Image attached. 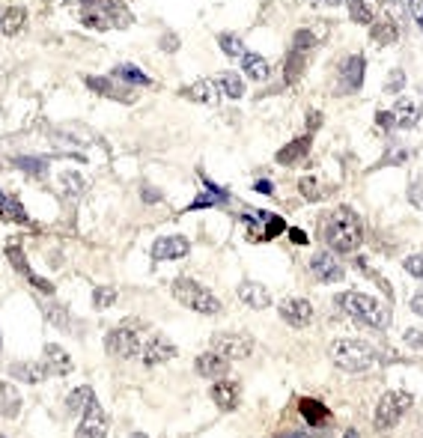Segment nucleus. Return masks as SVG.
I'll return each instance as SVG.
<instances>
[{"instance_id": "nucleus-58", "label": "nucleus", "mask_w": 423, "mask_h": 438, "mask_svg": "<svg viewBox=\"0 0 423 438\" xmlns=\"http://www.w3.org/2000/svg\"><path fill=\"white\" fill-rule=\"evenodd\" d=\"M343 438H361V435L355 432V429H346V432H343Z\"/></svg>"}, {"instance_id": "nucleus-20", "label": "nucleus", "mask_w": 423, "mask_h": 438, "mask_svg": "<svg viewBox=\"0 0 423 438\" xmlns=\"http://www.w3.org/2000/svg\"><path fill=\"white\" fill-rule=\"evenodd\" d=\"M239 298L245 301V305H248L250 310H265L268 305H272V292H268L265 286L257 283V280H245V283H239Z\"/></svg>"}, {"instance_id": "nucleus-40", "label": "nucleus", "mask_w": 423, "mask_h": 438, "mask_svg": "<svg viewBox=\"0 0 423 438\" xmlns=\"http://www.w3.org/2000/svg\"><path fill=\"white\" fill-rule=\"evenodd\" d=\"M218 45L224 48V54H227V57H239V60H242V54L248 51L245 42H242L239 36H233V33H221V36H218Z\"/></svg>"}, {"instance_id": "nucleus-18", "label": "nucleus", "mask_w": 423, "mask_h": 438, "mask_svg": "<svg viewBox=\"0 0 423 438\" xmlns=\"http://www.w3.org/2000/svg\"><path fill=\"white\" fill-rule=\"evenodd\" d=\"M194 370L203 376V379H224L227 376V370H230V361L227 358H221L218 352H203V355H197V361H194Z\"/></svg>"}, {"instance_id": "nucleus-53", "label": "nucleus", "mask_w": 423, "mask_h": 438, "mask_svg": "<svg viewBox=\"0 0 423 438\" xmlns=\"http://www.w3.org/2000/svg\"><path fill=\"white\" fill-rule=\"evenodd\" d=\"M412 310H414L417 316H423V292H417V295L412 298Z\"/></svg>"}, {"instance_id": "nucleus-59", "label": "nucleus", "mask_w": 423, "mask_h": 438, "mask_svg": "<svg viewBox=\"0 0 423 438\" xmlns=\"http://www.w3.org/2000/svg\"><path fill=\"white\" fill-rule=\"evenodd\" d=\"M131 438H149V435H146V432H134Z\"/></svg>"}, {"instance_id": "nucleus-13", "label": "nucleus", "mask_w": 423, "mask_h": 438, "mask_svg": "<svg viewBox=\"0 0 423 438\" xmlns=\"http://www.w3.org/2000/svg\"><path fill=\"white\" fill-rule=\"evenodd\" d=\"M280 319L286 325H292V328H307L313 322V305L307 298H283L280 301Z\"/></svg>"}, {"instance_id": "nucleus-30", "label": "nucleus", "mask_w": 423, "mask_h": 438, "mask_svg": "<svg viewBox=\"0 0 423 438\" xmlns=\"http://www.w3.org/2000/svg\"><path fill=\"white\" fill-rule=\"evenodd\" d=\"M215 83H218V90H221V96H227V98H242L245 96V81H242V75H235V72L218 75Z\"/></svg>"}, {"instance_id": "nucleus-35", "label": "nucleus", "mask_w": 423, "mask_h": 438, "mask_svg": "<svg viewBox=\"0 0 423 438\" xmlns=\"http://www.w3.org/2000/svg\"><path fill=\"white\" fill-rule=\"evenodd\" d=\"M221 203H227V191H221L218 185H209V191L200 194L188 209H206V206H221Z\"/></svg>"}, {"instance_id": "nucleus-36", "label": "nucleus", "mask_w": 423, "mask_h": 438, "mask_svg": "<svg viewBox=\"0 0 423 438\" xmlns=\"http://www.w3.org/2000/svg\"><path fill=\"white\" fill-rule=\"evenodd\" d=\"M298 191H301V197H307V200H322L328 191H325V185L319 182L316 176H304V179H298Z\"/></svg>"}, {"instance_id": "nucleus-22", "label": "nucleus", "mask_w": 423, "mask_h": 438, "mask_svg": "<svg viewBox=\"0 0 423 438\" xmlns=\"http://www.w3.org/2000/svg\"><path fill=\"white\" fill-rule=\"evenodd\" d=\"M310 134H301V138H295V141H290L283 149H277V164H283V167H292V164H298L301 158H307V153H310Z\"/></svg>"}, {"instance_id": "nucleus-6", "label": "nucleus", "mask_w": 423, "mask_h": 438, "mask_svg": "<svg viewBox=\"0 0 423 438\" xmlns=\"http://www.w3.org/2000/svg\"><path fill=\"white\" fill-rule=\"evenodd\" d=\"M105 349H108L111 358H120V361L138 358L141 355V334L134 331V322H126L120 328H111L105 334Z\"/></svg>"}, {"instance_id": "nucleus-14", "label": "nucleus", "mask_w": 423, "mask_h": 438, "mask_svg": "<svg viewBox=\"0 0 423 438\" xmlns=\"http://www.w3.org/2000/svg\"><path fill=\"white\" fill-rule=\"evenodd\" d=\"M6 257H9V263H12L15 272H21V275L30 280L33 290H39V292H45V295H54V286H51L45 277H39L36 272H33L30 263H27V257H24V250H21L19 245H9V248H6Z\"/></svg>"}, {"instance_id": "nucleus-33", "label": "nucleus", "mask_w": 423, "mask_h": 438, "mask_svg": "<svg viewBox=\"0 0 423 438\" xmlns=\"http://www.w3.org/2000/svg\"><path fill=\"white\" fill-rule=\"evenodd\" d=\"M45 310V319L54 328H60V331H69L72 328V316H69V310H66L63 305H57V301H48V305L42 307Z\"/></svg>"}, {"instance_id": "nucleus-5", "label": "nucleus", "mask_w": 423, "mask_h": 438, "mask_svg": "<svg viewBox=\"0 0 423 438\" xmlns=\"http://www.w3.org/2000/svg\"><path fill=\"white\" fill-rule=\"evenodd\" d=\"M412 402L414 397L412 394H405V391H387L382 399H379V406H376V429H394L402 414L412 409Z\"/></svg>"}, {"instance_id": "nucleus-43", "label": "nucleus", "mask_w": 423, "mask_h": 438, "mask_svg": "<svg viewBox=\"0 0 423 438\" xmlns=\"http://www.w3.org/2000/svg\"><path fill=\"white\" fill-rule=\"evenodd\" d=\"M402 268H405V272H409L412 277L423 280V254H412V257H405V260H402Z\"/></svg>"}, {"instance_id": "nucleus-48", "label": "nucleus", "mask_w": 423, "mask_h": 438, "mask_svg": "<svg viewBox=\"0 0 423 438\" xmlns=\"http://www.w3.org/2000/svg\"><path fill=\"white\" fill-rule=\"evenodd\" d=\"M376 126L384 128V131H397V120H394V113L391 111H382L376 113Z\"/></svg>"}, {"instance_id": "nucleus-16", "label": "nucleus", "mask_w": 423, "mask_h": 438, "mask_svg": "<svg viewBox=\"0 0 423 438\" xmlns=\"http://www.w3.org/2000/svg\"><path fill=\"white\" fill-rule=\"evenodd\" d=\"M179 355V349L173 346V340H167V337L156 334L146 346H141V358L146 367H156V364H164V361H173Z\"/></svg>"}, {"instance_id": "nucleus-46", "label": "nucleus", "mask_w": 423, "mask_h": 438, "mask_svg": "<svg viewBox=\"0 0 423 438\" xmlns=\"http://www.w3.org/2000/svg\"><path fill=\"white\" fill-rule=\"evenodd\" d=\"M402 340H405V346H412L414 352H420V355H423V331L420 328H409L402 334Z\"/></svg>"}, {"instance_id": "nucleus-10", "label": "nucleus", "mask_w": 423, "mask_h": 438, "mask_svg": "<svg viewBox=\"0 0 423 438\" xmlns=\"http://www.w3.org/2000/svg\"><path fill=\"white\" fill-rule=\"evenodd\" d=\"M83 24L96 30H111V27H126L128 15L116 4H93V9L83 12Z\"/></svg>"}, {"instance_id": "nucleus-12", "label": "nucleus", "mask_w": 423, "mask_h": 438, "mask_svg": "<svg viewBox=\"0 0 423 438\" xmlns=\"http://www.w3.org/2000/svg\"><path fill=\"white\" fill-rule=\"evenodd\" d=\"M310 272L322 283H340L346 277V268L340 265V260H337L331 250H319V254L310 257Z\"/></svg>"}, {"instance_id": "nucleus-2", "label": "nucleus", "mask_w": 423, "mask_h": 438, "mask_svg": "<svg viewBox=\"0 0 423 438\" xmlns=\"http://www.w3.org/2000/svg\"><path fill=\"white\" fill-rule=\"evenodd\" d=\"M331 361L346 370V373H367L370 367H376L379 361V349L358 337H340V340L331 343Z\"/></svg>"}, {"instance_id": "nucleus-49", "label": "nucleus", "mask_w": 423, "mask_h": 438, "mask_svg": "<svg viewBox=\"0 0 423 438\" xmlns=\"http://www.w3.org/2000/svg\"><path fill=\"white\" fill-rule=\"evenodd\" d=\"M409 15L414 19V24L423 30V0H409Z\"/></svg>"}, {"instance_id": "nucleus-38", "label": "nucleus", "mask_w": 423, "mask_h": 438, "mask_svg": "<svg viewBox=\"0 0 423 438\" xmlns=\"http://www.w3.org/2000/svg\"><path fill=\"white\" fill-rule=\"evenodd\" d=\"M113 301H116V286L101 283V286H96V290H93V307L96 310H108Z\"/></svg>"}, {"instance_id": "nucleus-8", "label": "nucleus", "mask_w": 423, "mask_h": 438, "mask_svg": "<svg viewBox=\"0 0 423 438\" xmlns=\"http://www.w3.org/2000/svg\"><path fill=\"white\" fill-rule=\"evenodd\" d=\"M364 72H367V63L361 54H346L340 63H337V93L346 96V93H358L364 87Z\"/></svg>"}, {"instance_id": "nucleus-42", "label": "nucleus", "mask_w": 423, "mask_h": 438, "mask_svg": "<svg viewBox=\"0 0 423 438\" xmlns=\"http://www.w3.org/2000/svg\"><path fill=\"white\" fill-rule=\"evenodd\" d=\"M283 230H286L283 218H277V215H268V221H265V227H263V242L275 239V235H277V233H283Z\"/></svg>"}, {"instance_id": "nucleus-9", "label": "nucleus", "mask_w": 423, "mask_h": 438, "mask_svg": "<svg viewBox=\"0 0 423 438\" xmlns=\"http://www.w3.org/2000/svg\"><path fill=\"white\" fill-rule=\"evenodd\" d=\"M212 352H218L227 361H245L253 355V340L248 334H235V331H224L212 337Z\"/></svg>"}, {"instance_id": "nucleus-1", "label": "nucleus", "mask_w": 423, "mask_h": 438, "mask_svg": "<svg viewBox=\"0 0 423 438\" xmlns=\"http://www.w3.org/2000/svg\"><path fill=\"white\" fill-rule=\"evenodd\" d=\"M322 239L334 254H355L364 242V224L355 209L337 206L322 224Z\"/></svg>"}, {"instance_id": "nucleus-44", "label": "nucleus", "mask_w": 423, "mask_h": 438, "mask_svg": "<svg viewBox=\"0 0 423 438\" xmlns=\"http://www.w3.org/2000/svg\"><path fill=\"white\" fill-rule=\"evenodd\" d=\"M409 149H405V146H391V149H387V156L382 158V164H405V161H409Z\"/></svg>"}, {"instance_id": "nucleus-17", "label": "nucleus", "mask_w": 423, "mask_h": 438, "mask_svg": "<svg viewBox=\"0 0 423 438\" xmlns=\"http://www.w3.org/2000/svg\"><path fill=\"white\" fill-rule=\"evenodd\" d=\"M209 397H212V402L218 409H224V412H233V409H239V397H242V387H239V382L235 379H218L215 384H212V391H209Z\"/></svg>"}, {"instance_id": "nucleus-27", "label": "nucleus", "mask_w": 423, "mask_h": 438, "mask_svg": "<svg viewBox=\"0 0 423 438\" xmlns=\"http://www.w3.org/2000/svg\"><path fill=\"white\" fill-rule=\"evenodd\" d=\"M298 412H301L304 420H307V427H322L325 420L331 417V412H328L319 399H313V397H304V399L298 402Z\"/></svg>"}, {"instance_id": "nucleus-3", "label": "nucleus", "mask_w": 423, "mask_h": 438, "mask_svg": "<svg viewBox=\"0 0 423 438\" xmlns=\"http://www.w3.org/2000/svg\"><path fill=\"white\" fill-rule=\"evenodd\" d=\"M337 305H340V310L355 319V322H361L367 328H387L391 325V310H387L379 298L367 295V292H343L337 295Z\"/></svg>"}, {"instance_id": "nucleus-11", "label": "nucleus", "mask_w": 423, "mask_h": 438, "mask_svg": "<svg viewBox=\"0 0 423 438\" xmlns=\"http://www.w3.org/2000/svg\"><path fill=\"white\" fill-rule=\"evenodd\" d=\"M108 429H111V424H108L105 409H101L98 402H90V406L83 409V417L75 429V438H105Z\"/></svg>"}, {"instance_id": "nucleus-4", "label": "nucleus", "mask_w": 423, "mask_h": 438, "mask_svg": "<svg viewBox=\"0 0 423 438\" xmlns=\"http://www.w3.org/2000/svg\"><path fill=\"white\" fill-rule=\"evenodd\" d=\"M173 298L179 301L182 307H188L194 313H203V316H215L221 313V301L212 290H206L203 283L191 280V277H176L173 280Z\"/></svg>"}, {"instance_id": "nucleus-23", "label": "nucleus", "mask_w": 423, "mask_h": 438, "mask_svg": "<svg viewBox=\"0 0 423 438\" xmlns=\"http://www.w3.org/2000/svg\"><path fill=\"white\" fill-rule=\"evenodd\" d=\"M185 96H188L191 102L206 105V108H218V102H221V90H218L215 81H197L194 87L185 90Z\"/></svg>"}, {"instance_id": "nucleus-32", "label": "nucleus", "mask_w": 423, "mask_h": 438, "mask_svg": "<svg viewBox=\"0 0 423 438\" xmlns=\"http://www.w3.org/2000/svg\"><path fill=\"white\" fill-rule=\"evenodd\" d=\"M90 402H96V394H93V387L90 384H81V387H75V391L66 397V412H83L90 406Z\"/></svg>"}, {"instance_id": "nucleus-54", "label": "nucleus", "mask_w": 423, "mask_h": 438, "mask_svg": "<svg viewBox=\"0 0 423 438\" xmlns=\"http://www.w3.org/2000/svg\"><path fill=\"white\" fill-rule=\"evenodd\" d=\"M307 4H313V6H337L340 0H307Z\"/></svg>"}, {"instance_id": "nucleus-57", "label": "nucleus", "mask_w": 423, "mask_h": 438, "mask_svg": "<svg viewBox=\"0 0 423 438\" xmlns=\"http://www.w3.org/2000/svg\"><path fill=\"white\" fill-rule=\"evenodd\" d=\"M277 438H310L307 432H283V435H277Z\"/></svg>"}, {"instance_id": "nucleus-55", "label": "nucleus", "mask_w": 423, "mask_h": 438, "mask_svg": "<svg viewBox=\"0 0 423 438\" xmlns=\"http://www.w3.org/2000/svg\"><path fill=\"white\" fill-rule=\"evenodd\" d=\"M319 123H322V116H319V113L313 111V113H310V128H307V134H310L313 128H319Z\"/></svg>"}, {"instance_id": "nucleus-34", "label": "nucleus", "mask_w": 423, "mask_h": 438, "mask_svg": "<svg viewBox=\"0 0 423 438\" xmlns=\"http://www.w3.org/2000/svg\"><path fill=\"white\" fill-rule=\"evenodd\" d=\"M370 36H373V42H376V45H394V42H397V36H399V30H397V24H394V21L382 19L379 24L373 21V33H370Z\"/></svg>"}, {"instance_id": "nucleus-45", "label": "nucleus", "mask_w": 423, "mask_h": 438, "mask_svg": "<svg viewBox=\"0 0 423 438\" xmlns=\"http://www.w3.org/2000/svg\"><path fill=\"white\" fill-rule=\"evenodd\" d=\"M402 87H405V72H402V69H391L384 90H387V93H402Z\"/></svg>"}, {"instance_id": "nucleus-52", "label": "nucleus", "mask_w": 423, "mask_h": 438, "mask_svg": "<svg viewBox=\"0 0 423 438\" xmlns=\"http://www.w3.org/2000/svg\"><path fill=\"white\" fill-rule=\"evenodd\" d=\"M290 239H292L295 245H307V233H304V230H295V227H292V230H290Z\"/></svg>"}, {"instance_id": "nucleus-21", "label": "nucleus", "mask_w": 423, "mask_h": 438, "mask_svg": "<svg viewBox=\"0 0 423 438\" xmlns=\"http://www.w3.org/2000/svg\"><path fill=\"white\" fill-rule=\"evenodd\" d=\"M9 376L19 382H27V384H39L51 373L42 361H15V364H9Z\"/></svg>"}, {"instance_id": "nucleus-26", "label": "nucleus", "mask_w": 423, "mask_h": 438, "mask_svg": "<svg viewBox=\"0 0 423 438\" xmlns=\"http://www.w3.org/2000/svg\"><path fill=\"white\" fill-rule=\"evenodd\" d=\"M87 87H90L93 93H98V96L120 98V102H131V96H128V93H123L120 81L113 83V78H98V75H90V78H87Z\"/></svg>"}, {"instance_id": "nucleus-51", "label": "nucleus", "mask_w": 423, "mask_h": 438, "mask_svg": "<svg viewBox=\"0 0 423 438\" xmlns=\"http://www.w3.org/2000/svg\"><path fill=\"white\" fill-rule=\"evenodd\" d=\"M161 48H164V51H176V48H179V39L173 36V33H167V36L161 39Z\"/></svg>"}, {"instance_id": "nucleus-56", "label": "nucleus", "mask_w": 423, "mask_h": 438, "mask_svg": "<svg viewBox=\"0 0 423 438\" xmlns=\"http://www.w3.org/2000/svg\"><path fill=\"white\" fill-rule=\"evenodd\" d=\"M143 197L149 200V203H156V200H161V194H158V191H152V188H143Z\"/></svg>"}, {"instance_id": "nucleus-25", "label": "nucleus", "mask_w": 423, "mask_h": 438, "mask_svg": "<svg viewBox=\"0 0 423 438\" xmlns=\"http://www.w3.org/2000/svg\"><path fill=\"white\" fill-rule=\"evenodd\" d=\"M111 78L113 81H120V83H126V87H149V75L146 72H141L138 66H131V63H120V66H113V72H111Z\"/></svg>"}, {"instance_id": "nucleus-37", "label": "nucleus", "mask_w": 423, "mask_h": 438, "mask_svg": "<svg viewBox=\"0 0 423 438\" xmlns=\"http://www.w3.org/2000/svg\"><path fill=\"white\" fill-rule=\"evenodd\" d=\"M0 215L9 218V221H27L21 203H19V200H12V197H6L4 191H0Z\"/></svg>"}, {"instance_id": "nucleus-50", "label": "nucleus", "mask_w": 423, "mask_h": 438, "mask_svg": "<svg viewBox=\"0 0 423 438\" xmlns=\"http://www.w3.org/2000/svg\"><path fill=\"white\" fill-rule=\"evenodd\" d=\"M253 191H260V194H275V185L268 182V179H257V182H253Z\"/></svg>"}, {"instance_id": "nucleus-29", "label": "nucleus", "mask_w": 423, "mask_h": 438, "mask_svg": "<svg viewBox=\"0 0 423 438\" xmlns=\"http://www.w3.org/2000/svg\"><path fill=\"white\" fill-rule=\"evenodd\" d=\"M242 69H245L248 78H253V81H265L268 75H272V66H268V60L260 57V54H253V51H245V54H242Z\"/></svg>"}, {"instance_id": "nucleus-41", "label": "nucleus", "mask_w": 423, "mask_h": 438, "mask_svg": "<svg viewBox=\"0 0 423 438\" xmlns=\"http://www.w3.org/2000/svg\"><path fill=\"white\" fill-rule=\"evenodd\" d=\"M349 15H352V21H358V24H373V9L367 6V0H349Z\"/></svg>"}, {"instance_id": "nucleus-31", "label": "nucleus", "mask_w": 423, "mask_h": 438, "mask_svg": "<svg viewBox=\"0 0 423 438\" xmlns=\"http://www.w3.org/2000/svg\"><path fill=\"white\" fill-rule=\"evenodd\" d=\"M27 21V12L21 6H9L6 12H0V30L6 33V36H15Z\"/></svg>"}, {"instance_id": "nucleus-7", "label": "nucleus", "mask_w": 423, "mask_h": 438, "mask_svg": "<svg viewBox=\"0 0 423 438\" xmlns=\"http://www.w3.org/2000/svg\"><path fill=\"white\" fill-rule=\"evenodd\" d=\"M316 45V36H313V30L307 27H301L295 30V36H292V48H290V60H286L283 66V72H286V81L295 83L304 72V66H307V54H310V48Z\"/></svg>"}, {"instance_id": "nucleus-24", "label": "nucleus", "mask_w": 423, "mask_h": 438, "mask_svg": "<svg viewBox=\"0 0 423 438\" xmlns=\"http://www.w3.org/2000/svg\"><path fill=\"white\" fill-rule=\"evenodd\" d=\"M391 113L397 120V128H414L420 123L423 108H417V102H412V98H397V105L391 108Z\"/></svg>"}, {"instance_id": "nucleus-28", "label": "nucleus", "mask_w": 423, "mask_h": 438, "mask_svg": "<svg viewBox=\"0 0 423 438\" xmlns=\"http://www.w3.org/2000/svg\"><path fill=\"white\" fill-rule=\"evenodd\" d=\"M21 394L15 391L9 382H0V414L4 417H19L21 414Z\"/></svg>"}, {"instance_id": "nucleus-47", "label": "nucleus", "mask_w": 423, "mask_h": 438, "mask_svg": "<svg viewBox=\"0 0 423 438\" xmlns=\"http://www.w3.org/2000/svg\"><path fill=\"white\" fill-rule=\"evenodd\" d=\"M15 164L24 167V170H27V173H33V176H39V173H45V170H48V164H45V161H39V158H19Z\"/></svg>"}, {"instance_id": "nucleus-39", "label": "nucleus", "mask_w": 423, "mask_h": 438, "mask_svg": "<svg viewBox=\"0 0 423 438\" xmlns=\"http://www.w3.org/2000/svg\"><path fill=\"white\" fill-rule=\"evenodd\" d=\"M60 185H63V191H66V194H72V197L83 194V188H87L83 176L75 173V170H63V173H60Z\"/></svg>"}, {"instance_id": "nucleus-19", "label": "nucleus", "mask_w": 423, "mask_h": 438, "mask_svg": "<svg viewBox=\"0 0 423 438\" xmlns=\"http://www.w3.org/2000/svg\"><path fill=\"white\" fill-rule=\"evenodd\" d=\"M42 364L48 367V373L51 376H66V373H72V358H69V352H66L63 346H57V343H48L45 346V352H42Z\"/></svg>"}, {"instance_id": "nucleus-60", "label": "nucleus", "mask_w": 423, "mask_h": 438, "mask_svg": "<svg viewBox=\"0 0 423 438\" xmlns=\"http://www.w3.org/2000/svg\"><path fill=\"white\" fill-rule=\"evenodd\" d=\"M0 346H4V343H0Z\"/></svg>"}, {"instance_id": "nucleus-15", "label": "nucleus", "mask_w": 423, "mask_h": 438, "mask_svg": "<svg viewBox=\"0 0 423 438\" xmlns=\"http://www.w3.org/2000/svg\"><path fill=\"white\" fill-rule=\"evenodd\" d=\"M188 239L185 235H161V239L152 245V260H158V263H170V260H182V257H188Z\"/></svg>"}]
</instances>
